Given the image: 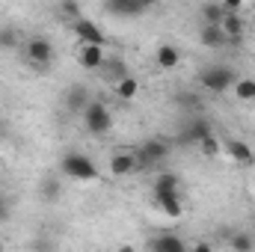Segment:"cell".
Returning a JSON list of instances; mask_svg holds the SVG:
<instances>
[{
  "mask_svg": "<svg viewBox=\"0 0 255 252\" xmlns=\"http://www.w3.org/2000/svg\"><path fill=\"white\" fill-rule=\"evenodd\" d=\"M60 172H63L65 178H71V181H98V175H101L98 166L92 163V157H86V154H80V151L63 154Z\"/></svg>",
  "mask_w": 255,
  "mask_h": 252,
  "instance_id": "obj_1",
  "label": "cell"
},
{
  "mask_svg": "<svg viewBox=\"0 0 255 252\" xmlns=\"http://www.w3.org/2000/svg\"><path fill=\"white\" fill-rule=\"evenodd\" d=\"M235 80H238L235 68L232 65H223V63L208 65V68L199 71V86L208 89V92H226V89L235 86Z\"/></svg>",
  "mask_w": 255,
  "mask_h": 252,
  "instance_id": "obj_2",
  "label": "cell"
},
{
  "mask_svg": "<svg viewBox=\"0 0 255 252\" xmlns=\"http://www.w3.org/2000/svg\"><path fill=\"white\" fill-rule=\"evenodd\" d=\"M83 125L89 133H107L110 127H113V116H110V107L107 104H101V101H89L86 107H83Z\"/></svg>",
  "mask_w": 255,
  "mask_h": 252,
  "instance_id": "obj_3",
  "label": "cell"
},
{
  "mask_svg": "<svg viewBox=\"0 0 255 252\" xmlns=\"http://www.w3.org/2000/svg\"><path fill=\"white\" fill-rule=\"evenodd\" d=\"M169 157V142L166 139H160V136H151V139H145L142 145H139V151H136V160L139 163H160V160H166Z\"/></svg>",
  "mask_w": 255,
  "mask_h": 252,
  "instance_id": "obj_4",
  "label": "cell"
},
{
  "mask_svg": "<svg viewBox=\"0 0 255 252\" xmlns=\"http://www.w3.org/2000/svg\"><path fill=\"white\" fill-rule=\"evenodd\" d=\"M77 63H80V68H86V71H98L101 65L107 63L104 45H86V42H80V48H77Z\"/></svg>",
  "mask_w": 255,
  "mask_h": 252,
  "instance_id": "obj_5",
  "label": "cell"
},
{
  "mask_svg": "<svg viewBox=\"0 0 255 252\" xmlns=\"http://www.w3.org/2000/svg\"><path fill=\"white\" fill-rule=\"evenodd\" d=\"M74 36H77L80 42H86V45H107L104 30H101L95 21H89V18H77V21H74Z\"/></svg>",
  "mask_w": 255,
  "mask_h": 252,
  "instance_id": "obj_6",
  "label": "cell"
},
{
  "mask_svg": "<svg viewBox=\"0 0 255 252\" xmlns=\"http://www.w3.org/2000/svg\"><path fill=\"white\" fill-rule=\"evenodd\" d=\"M27 57H30V63H36V65H48L54 60V45L45 36H33L27 42Z\"/></svg>",
  "mask_w": 255,
  "mask_h": 252,
  "instance_id": "obj_7",
  "label": "cell"
},
{
  "mask_svg": "<svg viewBox=\"0 0 255 252\" xmlns=\"http://www.w3.org/2000/svg\"><path fill=\"white\" fill-rule=\"evenodd\" d=\"M223 151H226V157H229L232 163H241V166H250L255 160V151L244 142V139H226Z\"/></svg>",
  "mask_w": 255,
  "mask_h": 252,
  "instance_id": "obj_8",
  "label": "cell"
},
{
  "mask_svg": "<svg viewBox=\"0 0 255 252\" xmlns=\"http://www.w3.org/2000/svg\"><path fill=\"white\" fill-rule=\"evenodd\" d=\"M136 166H139V160H136V154H130V151H116V154L110 157V175H116V178L130 175Z\"/></svg>",
  "mask_w": 255,
  "mask_h": 252,
  "instance_id": "obj_9",
  "label": "cell"
},
{
  "mask_svg": "<svg viewBox=\"0 0 255 252\" xmlns=\"http://www.w3.org/2000/svg\"><path fill=\"white\" fill-rule=\"evenodd\" d=\"M220 27L226 33V45H238L241 42V36H244V18H241V12H226Z\"/></svg>",
  "mask_w": 255,
  "mask_h": 252,
  "instance_id": "obj_10",
  "label": "cell"
},
{
  "mask_svg": "<svg viewBox=\"0 0 255 252\" xmlns=\"http://www.w3.org/2000/svg\"><path fill=\"white\" fill-rule=\"evenodd\" d=\"M199 42L208 51H220V48H226V33H223L220 24H205L202 33H199Z\"/></svg>",
  "mask_w": 255,
  "mask_h": 252,
  "instance_id": "obj_11",
  "label": "cell"
},
{
  "mask_svg": "<svg viewBox=\"0 0 255 252\" xmlns=\"http://www.w3.org/2000/svg\"><path fill=\"white\" fill-rule=\"evenodd\" d=\"M154 205L160 208V214H166L169 220H178L184 214V205H181V196L178 193H160L154 196Z\"/></svg>",
  "mask_w": 255,
  "mask_h": 252,
  "instance_id": "obj_12",
  "label": "cell"
},
{
  "mask_svg": "<svg viewBox=\"0 0 255 252\" xmlns=\"http://www.w3.org/2000/svg\"><path fill=\"white\" fill-rule=\"evenodd\" d=\"M98 74H101V80H104V83L116 86V83H119V80H122V77L128 74V65L122 63L119 57H113V60L107 57V63H104L101 68H98Z\"/></svg>",
  "mask_w": 255,
  "mask_h": 252,
  "instance_id": "obj_13",
  "label": "cell"
},
{
  "mask_svg": "<svg viewBox=\"0 0 255 252\" xmlns=\"http://www.w3.org/2000/svg\"><path fill=\"white\" fill-rule=\"evenodd\" d=\"M104 6H107L110 15H119V18H139L142 15L139 0H107Z\"/></svg>",
  "mask_w": 255,
  "mask_h": 252,
  "instance_id": "obj_14",
  "label": "cell"
},
{
  "mask_svg": "<svg viewBox=\"0 0 255 252\" xmlns=\"http://www.w3.org/2000/svg\"><path fill=\"white\" fill-rule=\"evenodd\" d=\"M154 63H157V68H163V71H172V68H178V63H181V51L175 48V45H160L157 48V54H154Z\"/></svg>",
  "mask_w": 255,
  "mask_h": 252,
  "instance_id": "obj_15",
  "label": "cell"
},
{
  "mask_svg": "<svg viewBox=\"0 0 255 252\" xmlns=\"http://www.w3.org/2000/svg\"><path fill=\"white\" fill-rule=\"evenodd\" d=\"M86 104H89V92H86V86H80V83L68 86V92H65V107H68L71 113H83Z\"/></svg>",
  "mask_w": 255,
  "mask_h": 252,
  "instance_id": "obj_16",
  "label": "cell"
},
{
  "mask_svg": "<svg viewBox=\"0 0 255 252\" xmlns=\"http://www.w3.org/2000/svg\"><path fill=\"white\" fill-rule=\"evenodd\" d=\"M148 247L154 252H184L187 250V244H184L181 238H175V235H160V238H154Z\"/></svg>",
  "mask_w": 255,
  "mask_h": 252,
  "instance_id": "obj_17",
  "label": "cell"
},
{
  "mask_svg": "<svg viewBox=\"0 0 255 252\" xmlns=\"http://www.w3.org/2000/svg\"><path fill=\"white\" fill-rule=\"evenodd\" d=\"M208 133H214L211 125L205 122V119H193L190 125L181 130V142H199L202 136H208Z\"/></svg>",
  "mask_w": 255,
  "mask_h": 252,
  "instance_id": "obj_18",
  "label": "cell"
},
{
  "mask_svg": "<svg viewBox=\"0 0 255 252\" xmlns=\"http://www.w3.org/2000/svg\"><path fill=\"white\" fill-rule=\"evenodd\" d=\"M178 175L175 172H160L154 181H151V193L154 196H160V193H178Z\"/></svg>",
  "mask_w": 255,
  "mask_h": 252,
  "instance_id": "obj_19",
  "label": "cell"
},
{
  "mask_svg": "<svg viewBox=\"0 0 255 252\" xmlns=\"http://www.w3.org/2000/svg\"><path fill=\"white\" fill-rule=\"evenodd\" d=\"M196 145H199L202 157H208V160H217V157L223 154V142L217 139V133H208V136H202Z\"/></svg>",
  "mask_w": 255,
  "mask_h": 252,
  "instance_id": "obj_20",
  "label": "cell"
},
{
  "mask_svg": "<svg viewBox=\"0 0 255 252\" xmlns=\"http://www.w3.org/2000/svg\"><path fill=\"white\" fill-rule=\"evenodd\" d=\"M113 89H116V95H119L122 101H133V98L139 95V80H136V77H130V74H125Z\"/></svg>",
  "mask_w": 255,
  "mask_h": 252,
  "instance_id": "obj_21",
  "label": "cell"
},
{
  "mask_svg": "<svg viewBox=\"0 0 255 252\" xmlns=\"http://www.w3.org/2000/svg\"><path fill=\"white\" fill-rule=\"evenodd\" d=\"M199 15H202V21H205V24H223L226 9H223V3H220V0H208V3L199 9Z\"/></svg>",
  "mask_w": 255,
  "mask_h": 252,
  "instance_id": "obj_22",
  "label": "cell"
},
{
  "mask_svg": "<svg viewBox=\"0 0 255 252\" xmlns=\"http://www.w3.org/2000/svg\"><path fill=\"white\" fill-rule=\"evenodd\" d=\"M232 92L238 101H255V77H238Z\"/></svg>",
  "mask_w": 255,
  "mask_h": 252,
  "instance_id": "obj_23",
  "label": "cell"
},
{
  "mask_svg": "<svg viewBox=\"0 0 255 252\" xmlns=\"http://www.w3.org/2000/svg\"><path fill=\"white\" fill-rule=\"evenodd\" d=\"M229 247H232L235 252H250V250H255V241L247 235V232H238V235H232Z\"/></svg>",
  "mask_w": 255,
  "mask_h": 252,
  "instance_id": "obj_24",
  "label": "cell"
},
{
  "mask_svg": "<svg viewBox=\"0 0 255 252\" xmlns=\"http://www.w3.org/2000/svg\"><path fill=\"white\" fill-rule=\"evenodd\" d=\"M60 193H63V187H60L57 178H45V181H42V196H45V202H57Z\"/></svg>",
  "mask_w": 255,
  "mask_h": 252,
  "instance_id": "obj_25",
  "label": "cell"
},
{
  "mask_svg": "<svg viewBox=\"0 0 255 252\" xmlns=\"http://www.w3.org/2000/svg\"><path fill=\"white\" fill-rule=\"evenodd\" d=\"M60 12H63L65 18H80V3L77 0H60Z\"/></svg>",
  "mask_w": 255,
  "mask_h": 252,
  "instance_id": "obj_26",
  "label": "cell"
},
{
  "mask_svg": "<svg viewBox=\"0 0 255 252\" xmlns=\"http://www.w3.org/2000/svg\"><path fill=\"white\" fill-rule=\"evenodd\" d=\"M175 101H178L181 107H187V110H196V107H199V95H193V92H178Z\"/></svg>",
  "mask_w": 255,
  "mask_h": 252,
  "instance_id": "obj_27",
  "label": "cell"
},
{
  "mask_svg": "<svg viewBox=\"0 0 255 252\" xmlns=\"http://www.w3.org/2000/svg\"><path fill=\"white\" fill-rule=\"evenodd\" d=\"M220 3H223V9H226V12H241L247 0H220Z\"/></svg>",
  "mask_w": 255,
  "mask_h": 252,
  "instance_id": "obj_28",
  "label": "cell"
},
{
  "mask_svg": "<svg viewBox=\"0 0 255 252\" xmlns=\"http://www.w3.org/2000/svg\"><path fill=\"white\" fill-rule=\"evenodd\" d=\"M0 45H3V48H6V45L12 48V45H15V36H12V33H0Z\"/></svg>",
  "mask_w": 255,
  "mask_h": 252,
  "instance_id": "obj_29",
  "label": "cell"
},
{
  "mask_svg": "<svg viewBox=\"0 0 255 252\" xmlns=\"http://www.w3.org/2000/svg\"><path fill=\"white\" fill-rule=\"evenodd\" d=\"M154 3H157V0H139V6H142V9H148V6H154Z\"/></svg>",
  "mask_w": 255,
  "mask_h": 252,
  "instance_id": "obj_30",
  "label": "cell"
},
{
  "mask_svg": "<svg viewBox=\"0 0 255 252\" xmlns=\"http://www.w3.org/2000/svg\"><path fill=\"white\" fill-rule=\"evenodd\" d=\"M6 217V205H3V199H0V220Z\"/></svg>",
  "mask_w": 255,
  "mask_h": 252,
  "instance_id": "obj_31",
  "label": "cell"
},
{
  "mask_svg": "<svg viewBox=\"0 0 255 252\" xmlns=\"http://www.w3.org/2000/svg\"><path fill=\"white\" fill-rule=\"evenodd\" d=\"M3 247H6V244H3V241H0V250H3Z\"/></svg>",
  "mask_w": 255,
  "mask_h": 252,
  "instance_id": "obj_32",
  "label": "cell"
}]
</instances>
